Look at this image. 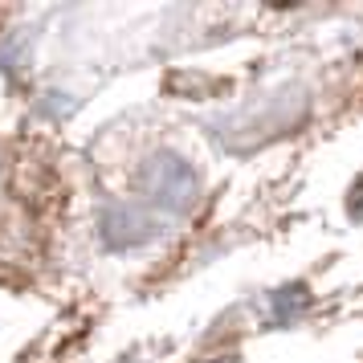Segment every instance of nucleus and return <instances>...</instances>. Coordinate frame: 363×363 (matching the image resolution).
Instances as JSON below:
<instances>
[{
    "label": "nucleus",
    "instance_id": "obj_1",
    "mask_svg": "<svg viewBox=\"0 0 363 363\" xmlns=\"http://www.w3.org/2000/svg\"><path fill=\"white\" fill-rule=\"evenodd\" d=\"M139 188L151 204H160L164 213H188L200 196V176L176 151H160L151 155L143 172H139Z\"/></svg>",
    "mask_w": 363,
    "mask_h": 363
},
{
    "label": "nucleus",
    "instance_id": "obj_2",
    "mask_svg": "<svg viewBox=\"0 0 363 363\" xmlns=\"http://www.w3.org/2000/svg\"><path fill=\"white\" fill-rule=\"evenodd\" d=\"M102 237L115 249H135L155 237V220L135 204H115V208L102 213Z\"/></svg>",
    "mask_w": 363,
    "mask_h": 363
}]
</instances>
